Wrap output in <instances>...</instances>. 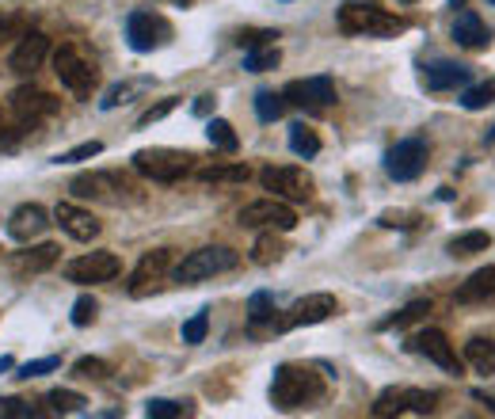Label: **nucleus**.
Instances as JSON below:
<instances>
[{
	"mask_svg": "<svg viewBox=\"0 0 495 419\" xmlns=\"http://www.w3.org/2000/svg\"><path fill=\"white\" fill-rule=\"evenodd\" d=\"M430 160V145L427 138H404L397 141L389 153H385V176L397 183H412L423 176V168Z\"/></svg>",
	"mask_w": 495,
	"mask_h": 419,
	"instance_id": "6",
	"label": "nucleus"
},
{
	"mask_svg": "<svg viewBox=\"0 0 495 419\" xmlns=\"http://www.w3.org/2000/svg\"><path fill=\"white\" fill-rule=\"evenodd\" d=\"M274 38H278V31H244L236 42H241V46H248V50H255V46H271Z\"/></svg>",
	"mask_w": 495,
	"mask_h": 419,
	"instance_id": "47",
	"label": "nucleus"
},
{
	"mask_svg": "<svg viewBox=\"0 0 495 419\" xmlns=\"http://www.w3.org/2000/svg\"><path fill=\"white\" fill-rule=\"evenodd\" d=\"M134 92H145V80H130V84H115V88L111 92H107L103 99H99V107L103 111H115L119 107V103H130V96Z\"/></svg>",
	"mask_w": 495,
	"mask_h": 419,
	"instance_id": "36",
	"label": "nucleus"
},
{
	"mask_svg": "<svg viewBox=\"0 0 495 419\" xmlns=\"http://www.w3.org/2000/svg\"><path fill=\"white\" fill-rule=\"evenodd\" d=\"M290 149H294L297 157L313 160V157L320 153V138H316V130H309L305 122H294V126H290Z\"/></svg>",
	"mask_w": 495,
	"mask_h": 419,
	"instance_id": "29",
	"label": "nucleus"
},
{
	"mask_svg": "<svg viewBox=\"0 0 495 419\" xmlns=\"http://www.w3.org/2000/svg\"><path fill=\"white\" fill-rule=\"evenodd\" d=\"M274 233H278V229H267V233H263L260 240L252 244V263H260V267H271V263H278V260H283L286 244L278 240Z\"/></svg>",
	"mask_w": 495,
	"mask_h": 419,
	"instance_id": "27",
	"label": "nucleus"
},
{
	"mask_svg": "<svg viewBox=\"0 0 495 419\" xmlns=\"http://www.w3.org/2000/svg\"><path fill=\"white\" fill-rule=\"evenodd\" d=\"M488 103H495L491 92H488V84H472V88L461 92V107H465V111H484Z\"/></svg>",
	"mask_w": 495,
	"mask_h": 419,
	"instance_id": "43",
	"label": "nucleus"
},
{
	"mask_svg": "<svg viewBox=\"0 0 495 419\" xmlns=\"http://www.w3.org/2000/svg\"><path fill=\"white\" fill-rule=\"evenodd\" d=\"M278 61H283V54H278V46L271 42V46H255L244 54V69L248 73H267V69H278Z\"/></svg>",
	"mask_w": 495,
	"mask_h": 419,
	"instance_id": "31",
	"label": "nucleus"
},
{
	"mask_svg": "<svg viewBox=\"0 0 495 419\" xmlns=\"http://www.w3.org/2000/svg\"><path fill=\"white\" fill-rule=\"evenodd\" d=\"M145 415L149 419H180V415H191V404H180V401H149Z\"/></svg>",
	"mask_w": 495,
	"mask_h": 419,
	"instance_id": "40",
	"label": "nucleus"
},
{
	"mask_svg": "<svg viewBox=\"0 0 495 419\" xmlns=\"http://www.w3.org/2000/svg\"><path fill=\"white\" fill-rule=\"evenodd\" d=\"M96 312H99V305H96L92 293H80V298L73 301V324L77 328H88L96 321Z\"/></svg>",
	"mask_w": 495,
	"mask_h": 419,
	"instance_id": "41",
	"label": "nucleus"
},
{
	"mask_svg": "<svg viewBox=\"0 0 495 419\" xmlns=\"http://www.w3.org/2000/svg\"><path fill=\"white\" fill-rule=\"evenodd\" d=\"M57 107H61V103L50 92H42V88H15L12 92V111H15V118L24 126L57 115Z\"/></svg>",
	"mask_w": 495,
	"mask_h": 419,
	"instance_id": "17",
	"label": "nucleus"
},
{
	"mask_svg": "<svg viewBox=\"0 0 495 419\" xmlns=\"http://www.w3.org/2000/svg\"><path fill=\"white\" fill-rule=\"evenodd\" d=\"M339 312V301L335 293H305L301 301L290 305V312L283 317L278 328H309V324H325Z\"/></svg>",
	"mask_w": 495,
	"mask_h": 419,
	"instance_id": "15",
	"label": "nucleus"
},
{
	"mask_svg": "<svg viewBox=\"0 0 495 419\" xmlns=\"http://www.w3.org/2000/svg\"><path fill=\"white\" fill-rule=\"evenodd\" d=\"M461 305H495V263L472 271V275L458 286Z\"/></svg>",
	"mask_w": 495,
	"mask_h": 419,
	"instance_id": "22",
	"label": "nucleus"
},
{
	"mask_svg": "<svg viewBox=\"0 0 495 419\" xmlns=\"http://www.w3.org/2000/svg\"><path fill=\"white\" fill-rule=\"evenodd\" d=\"M206 332H210V312H206V309H199L195 317H191V321L183 324V343H187V347L202 343V340H206Z\"/></svg>",
	"mask_w": 495,
	"mask_h": 419,
	"instance_id": "38",
	"label": "nucleus"
},
{
	"mask_svg": "<svg viewBox=\"0 0 495 419\" xmlns=\"http://www.w3.org/2000/svg\"><path fill=\"white\" fill-rule=\"evenodd\" d=\"M286 111V96L283 92H260L255 96V115H260V122H278Z\"/></svg>",
	"mask_w": 495,
	"mask_h": 419,
	"instance_id": "33",
	"label": "nucleus"
},
{
	"mask_svg": "<svg viewBox=\"0 0 495 419\" xmlns=\"http://www.w3.org/2000/svg\"><path fill=\"white\" fill-rule=\"evenodd\" d=\"M69 191L77 199H96V202H107V206H122L126 199H130L134 187L115 172H80Z\"/></svg>",
	"mask_w": 495,
	"mask_h": 419,
	"instance_id": "9",
	"label": "nucleus"
},
{
	"mask_svg": "<svg viewBox=\"0 0 495 419\" xmlns=\"http://www.w3.org/2000/svg\"><path fill=\"white\" fill-rule=\"evenodd\" d=\"M46 225H50V214H46V210H42L38 202H24V206L12 210V218H8V237L19 240V244H31L35 237L46 233Z\"/></svg>",
	"mask_w": 495,
	"mask_h": 419,
	"instance_id": "18",
	"label": "nucleus"
},
{
	"mask_svg": "<svg viewBox=\"0 0 495 419\" xmlns=\"http://www.w3.org/2000/svg\"><path fill=\"white\" fill-rule=\"evenodd\" d=\"M73 373H77V377H88V382H103V377L111 373V366H107L103 359H77V363H73Z\"/></svg>",
	"mask_w": 495,
	"mask_h": 419,
	"instance_id": "44",
	"label": "nucleus"
},
{
	"mask_svg": "<svg viewBox=\"0 0 495 419\" xmlns=\"http://www.w3.org/2000/svg\"><path fill=\"white\" fill-rule=\"evenodd\" d=\"M199 176L210 179V183H244L252 176V168L248 164H210V168H199Z\"/></svg>",
	"mask_w": 495,
	"mask_h": 419,
	"instance_id": "30",
	"label": "nucleus"
},
{
	"mask_svg": "<svg viewBox=\"0 0 495 419\" xmlns=\"http://www.w3.org/2000/svg\"><path fill=\"white\" fill-rule=\"evenodd\" d=\"M339 31L343 35H366V38H393L407 31V19L393 15L377 5H343L339 8Z\"/></svg>",
	"mask_w": 495,
	"mask_h": 419,
	"instance_id": "2",
	"label": "nucleus"
},
{
	"mask_svg": "<svg viewBox=\"0 0 495 419\" xmlns=\"http://www.w3.org/2000/svg\"><path fill=\"white\" fill-rule=\"evenodd\" d=\"M260 183L267 187L274 199H283V202H309V199H313V187H316L305 168H290V164H271V168H263Z\"/></svg>",
	"mask_w": 495,
	"mask_h": 419,
	"instance_id": "7",
	"label": "nucleus"
},
{
	"mask_svg": "<svg viewBox=\"0 0 495 419\" xmlns=\"http://www.w3.org/2000/svg\"><path fill=\"white\" fill-rule=\"evenodd\" d=\"M427 312H430V301H407L400 312H393V317L389 321H381L377 328H407V324H416V321H423L427 317Z\"/></svg>",
	"mask_w": 495,
	"mask_h": 419,
	"instance_id": "32",
	"label": "nucleus"
},
{
	"mask_svg": "<svg viewBox=\"0 0 495 419\" xmlns=\"http://www.w3.org/2000/svg\"><path fill=\"white\" fill-rule=\"evenodd\" d=\"M465 363L484 377H495V340L491 335H472L465 343Z\"/></svg>",
	"mask_w": 495,
	"mask_h": 419,
	"instance_id": "24",
	"label": "nucleus"
},
{
	"mask_svg": "<svg viewBox=\"0 0 495 419\" xmlns=\"http://www.w3.org/2000/svg\"><path fill=\"white\" fill-rule=\"evenodd\" d=\"M15 35H24V19L19 15H0V42H8Z\"/></svg>",
	"mask_w": 495,
	"mask_h": 419,
	"instance_id": "48",
	"label": "nucleus"
},
{
	"mask_svg": "<svg viewBox=\"0 0 495 419\" xmlns=\"http://www.w3.org/2000/svg\"><path fill=\"white\" fill-rule=\"evenodd\" d=\"M488 5H495V0H488Z\"/></svg>",
	"mask_w": 495,
	"mask_h": 419,
	"instance_id": "55",
	"label": "nucleus"
},
{
	"mask_svg": "<svg viewBox=\"0 0 495 419\" xmlns=\"http://www.w3.org/2000/svg\"><path fill=\"white\" fill-rule=\"evenodd\" d=\"M57 366H61V359H57V354H46V359H31V363H24V366L15 370V377H19V382H31V377L54 373Z\"/></svg>",
	"mask_w": 495,
	"mask_h": 419,
	"instance_id": "39",
	"label": "nucleus"
},
{
	"mask_svg": "<svg viewBox=\"0 0 495 419\" xmlns=\"http://www.w3.org/2000/svg\"><path fill=\"white\" fill-rule=\"evenodd\" d=\"M206 138H210L213 149H222V153H236V145H241V138H236V130H232V122H225V118H210L206 122Z\"/></svg>",
	"mask_w": 495,
	"mask_h": 419,
	"instance_id": "28",
	"label": "nucleus"
},
{
	"mask_svg": "<svg viewBox=\"0 0 495 419\" xmlns=\"http://www.w3.org/2000/svg\"><path fill=\"white\" fill-rule=\"evenodd\" d=\"M15 366V359H12V354H0V373H8Z\"/></svg>",
	"mask_w": 495,
	"mask_h": 419,
	"instance_id": "50",
	"label": "nucleus"
},
{
	"mask_svg": "<svg viewBox=\"0 0 495 419\" xmlns=\"http://www.w3.org/2000/svg\"><path fill=\"white\" fill-rule=\"evenodd\" d=\"M122 271V260L115 251H88V256H77L73 263H66V279L77 286H96V282H111Z\"/></svg>",
	"mask_w": 495,
	"mask_h": 419,
	"instance_id": "12",
	"label": "nucleus"
},
{
	"mask_svg": "<svg viewBox=\"0 0 495 419\" xmlns=\"http://www.w3.org/2000/svg\"><path fill=\"white\" fill-rule=\"evenodd\" d=\"M454 42H458V46H465V50H484L491 42V35H488L484 19L477 12H461L454 19Z\"/></svg>",
	"mask_w": 495,
	"mask_h": 419,
	"instance_id": "23",
	"label": "nucleus"
},
{
	"mask_svg": "<svg viewBox=\"0 0 495 419\" xmlns=\"http://www.w3.org/2000/svg\"><path fill=\"white\" fill-rule=\"evenodd\" d=\"M446 248H449V256H454V260L477 256V251H488V248H491V233H484V229H469V233L454 237Z\"/></svg>",
	"mask_w": 495,
	"mask_h": 419,
	"instance_id": "26",
	"label": "nucleus"
},
{
	"mask_svg": "<svg viewBox=\"0 0 495 419\" xmlns=\"http://www.w3.org/2000/svg\"><path fill=\"white\" fill-rule=\"evenodd\" d=\"M404 5H416V0H404Z\"/></svg>",
	"mask_w": 495,
	"mask_h": 419,
	"instance_id": "54",
	"label": "nucleus"
},
{
	"mask_svg": "<svg viewBox=\"0 0 495 419\" xmlns=\"http://www.w3.org/2000/svg\"><path fill=\"white\" fill-rule=\"evenodd\" d=\"M412 347L416 354H423L427 363H435V366H442L446 373H461V359H458V351H454V343L446 340V332H438V328H423L419 335H412Z\"/></svg>",
	"mask_w": 495,
	"mask_h": 419,
	"instance_id": "16",
	"label": "nucleus"
},
{
	"mask_svg": "<svg viewBox=\"0 0 495 419\" xmlns=\"http://www.w3.org/2000/svg\"><path fill=\"white\" fill-rule=\"evenodd\" d=\"M283 96H286V103H294V107L309 111V115L328 111V107H335V103H339V92H335V80H332V77L290 80L286 88H283Z\"/></svg>",
	"mask_w": 495,
	"mask_h": 419,
	"instance_id": "8",
	"label": "nucleus"
},
{
	"mask_svg": "<svg viewBox=\"0 0 495 419\" xmlns=\"http://www.w3.org/2000/svg\"><path fill=\"white\" fill-rule=\"evenodd\" d=\"M325 396V382L320 373H313L309 366H278L274 370V382H271V401L278 412H297V408H309Z\"/></svg>",
	"mask_w": 495,
	"mask_h": 419,
	"instance_id": "1",
	"label": "nucleus"
},
{
	"mask_svg": "<svg viewBox=\"0 0 495 419\" xmlns=\"http://www.w3.org/2000/svg\"><path fill=\"white\" fill-rule=\"evenodd\" d=\"M99 153H103V141H84V145H77V149L54 157V164H80V160H92Z\"/></svg>",
	"mask_w": 495,
	"mask_h": 419,
	"instance_id": "42",
	"label": "nucleus"
},
{
	"mask_svg": "<svg viewBox=\"0 0 495 419\" xmlns=\"http://www.w3.org/2000/svg\"><path fill=\"white\" fill-rule=\"evenodd\" d=\"M54 73L57 80L66 84V88L80 99H88L96 92V84H99V69H96V61L84 57L73 42H66L61 50H54Z\"/></svg>",
	"mask_w": 495,
	"mask_h": 419,
	"instance_id": "4",
	"label": "nucleus"
},
{
	"mask_svg": "<svg viewBox=\"0 0 495 419\" xmlns=\"http://www.w3.org/2000/svg\"><path fill=\"white\" fill-rule=\"evenodd\" d=\"M472 80V69L461 66V61H449V57H438L430 61V66H423V84L430 92H449V88H465V84Z\"/></svg>",
	"mask_w": 495,
	"mask_h": 419,
	"instance_id": "19",
	"label": "nucleus"
},
{
	"mask_svg": "<svg viewBox=\"0 0 495 419\" xmlns=\"http://www.w3.org/2000/svg\"><path fill=\"white\" fill-rule=\"evenodd\" d=\"M213 103H218V96H210V92H206V96H199V99H195V107H191V111H195V115H210V111H213Z\"/></svg>",
	"mask_w": 495,
	"mask_h": 419,
	"instance_id": "49",
	"label": "nucleus"
},
{
	"mask_svg": "<svg viewBox=\"0 0 495 419\" xmlns=\"http://www.w3.org/2000/svg\"><path fill=\"white\" fill-rule=\"evenodd\" d=\"M419 221H423V214H416V210H385L377 218V225H385V229H416Z\"/></svg>",
	"mask_w": 495,
	"mask_h": 419,
	"instance_id": "37",
	"label": "nucleus"
},
{
	"mask_svg": "<svg viewBox=\"0 0 495 419\" xmlns=\"http://www.w3.org/2000/svg\"><path fill=\"white\" fill-rule=\"evenodd\" d=\"M171 5H180V8H187V5H191V0H171Z\"/></svg>",
	"mask_w": 495,
	"mask_h": 419,
	"instance_id": "53",
	"label": "nucleus"
},
{
	"mask_svg": "<svg viewBox=\"0 0 495 419\" xmlns=\"http://www.w3.org/2000/svg\"><path fill=\"white\" fill-rule=\"evenodd\" d=\"M61 256V248L57 244H38V248H27V251H19L15 256V267L19 271H31V275H38V271H46L54 267Z\"/></svg>",
	"mask_w": 495,
	"mask_h": 419,
	"instance_id": "25",
	"label": "nucleus"
},
{
	"mask_svg": "<svg viewBox=\"0 0 495 419\" xmlns=\"http://www.w3.org/2000/svg\"><path fill=\"white\" fill-rule=\"evenodd\" d=\"M488 92H491V99H495V77H491V80H488Z\"/></svg>",
	"mask_w": 495,
	"mask_h": 419,
	"instance_id": "51",
	"label": "nucleus"
},
{
	"mask_svg": "<svg viewBox=\"0 0 495 419\" xmlns=\"http://www.w3.org/2000/svg\"><path fill=\"white\" fill-rule=\"evenodd\" d=\"M438 408V393L435 389H385L374 401V415H430Z\"/></svg>",
	"mask_w": 495,
	"mask_h": 419,
	"instance_id": "10",
	"label": "nucleus"
},
{
	"mask_svg": "<svg viewBox=\"0 0 495 419\" xmlns=\"http://www.w3.org/2000/svg\"><path fill=\"white\" fill-rule=\"evenodd\" d=\"M168 35H171V27L153 12L138 8V12L126 15V42H130L134 54H153L157 46H164V42H168Z\"/></svg>",
	"mask_w": 495,
	"mask_h": 419,
	"instance_id": "11",
	"label": "nucleus"
},
{
	"mask_svg": "<svg viewBox=\"0 0 495 419\" xmlns=\"http://www.w3.org/2000/svg\"><path fill=\"white\" fill-rule=\"evenodd\" d=\"M46 54H50V38L42 31H27V35H19V46L8 57V69L12 73H35L42 61H46Z\"/></svg>",
	"mask_w": 495,
	"mask_h": 419,
	"instance_id": "20",
	"label": "nucleus"
},
{
	"mask_svg": "<svg viewBox=\"0 0 495 419\" xmlns=\"http://www.w3.org/2000/svg\"><path fill=\"white\" fill-rule=\"evenodd\" d=\"M35 419V408L27 401H15V396H0V419Z\"/></svg>",
	"mask_w": 495,
	"mask_h": 419,
	"instance_id": "45",
	"label": "nucleus"
},
{
	"mask_svg": "<svg viewBox=\"0 0 495 419\" xmlns=\"http://www.w3.org/2000/svg\"><path fill=\"white\" fill-rule=\"evenodd\" d=\"M488 145H495V126H491V130H488Z\"/></svg>",
	"mask_w": 495,
	"mask_h": 419,
	"instance_id": "52",
	"label": "nucleus"
},
{
	"mask_svg": "<svg viewBox=\"0 0 495 419\" xmlns=\"http://www.w3.org/2000/svg\"><path fill=\"white\" fill-rule=\"evenodd\" d=\"M236 263H241V251H232L225 244H210V248L191 251V256L176 267V282L195 286V282H206L213 275H225V271H232Z\"/></svg>",
	"mask_w": 495,
	"mask_h": 419,
	"instance_id": "3",
	"label": "nucleus"
},
{
	"mask_svg": "<svg viewBox=\"0 0 495 419\" xmlns=\"http://www.w3.org/2000/svg\"><path fill=\"white\" fill-rule=\"evenodd\" d=\"M241 225L248 229H278V233H290V229L297 225V214L294 206L283 202V199H260V202H248L241 210Z\"/></svg>",
	"mask_w": 495,
	"mask_h": 419,
	"instance_id": "13",
	"label": "nucleus"
},
{
	"mask_svg": "<svg viewBox=\"0 0 495 419\" xmlns=\"http://www.w3.org/2000/svg\"><path fill=\"white\" fill-rule=\"evenodd\" d=\"M46 404L54 408V412H61V415H73V412H84V396L80 393H73V389H54V393H46Z\"/></svg>",
	"mask_w": 495,
	"mask_h": 419,
	"instance_id": "34",
	"label": "nucleus"
},
{
	"mask_svg": "<svg viewBox=\"0 0 495 419\" xmlns=\"http://www.w3.org/2000/svg\"><path fill=\"white\" fill-rule=\"evenodd\" d=\"M176 107H180V99H176V96H168V99H160V103H157V107H149V111L141 115V122H138V126H153V122H160L164 115H171Z\"/></svg>",
	"mask_w": 495,
	"mask_h": 419,
	"instance_id": "46",
	"label": "nucleus"
},
{
	"mask_svg": "<svg viewBox=\"0 0 495 419\" xmlns=\"http://www.w3.org/2000/svg\"><path fill=\"white\" fill-rule=\"evenodd\" d=\"M134 168L153 179V183H176L183 179L191 168H195V153H183V149H138L134 153Z\"/></svg>",
	"mask_w": 495,
	"mask_h": 419,
	"instance_id": "5",
	"label": "nucleus"
},
{
	"mask_svg": "<svg viewBox=\"0 0 495 419\" xmlns=\"http://www.w3.org/2000/svg\"><path fill=\"white\" fill-rule=\"evenodd\" d=\"M248 321H252V324L274 321V293H267V290L252 293V301H248Z\"/></svg>",
	"mask_w": 495,
	"mask_h": 419,
	"instance_id": "35",
	"label": "nucleus"
},
{
	"mask_svg": "<svg viewBox=\"0 0 495 419\" xmlns=\"http://www.w3.org/2000/svg\"><path fill=\"white\" fill-rule=\"evenodd\" d=\"M54 221L61 225V233H69L73 240H96L99 229H103V225L88 214V210H80V206H73V202H57Z\"/></svg>",
	"mask_w": 495,
	"mask_h": 419,
	"instance_id": "21",
	"label": "nucleus"
},
{
	"mask_svg": "<svg viewBox=\"0 0 495 419\" xmlns=\"http://www.w3.org/2000/svg\"><path fill=\"white\" fill-rule=\"evenodd\" d=\"M168 267H171V251L168 248H153L145 251V256L138 260L134 275H130V298H149L153 290H160V282L168 279Z\"/></svg>",
	"mask_w": 495,
	"mask_h": 419,
	"instance_id": "14",
	"label": "nucleus"
}]
</instances>
